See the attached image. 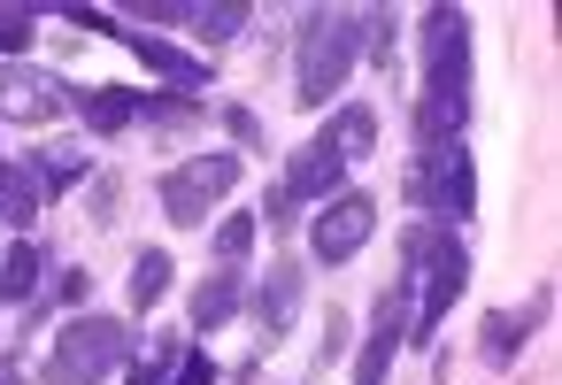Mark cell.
<instances>
[{"label":"cell","instance_id":"484cf974","mask_svg":"<svg viewBox=\"0 0 562 385\" xmlns=\"http://www.w3.org/2000/svg\"><path fill=\"white\" fill-rule=\"evenodd\" d=\"M170 385H216V362H209V354H186V362H178V377H170Z\"/></svg>","mask_w":562,"mask_h":385},{"label":"cell","instance_id":"52a82bcc","mask_svg":"<svg viewBox=\"0 0 562 385\" xmlns=\"http://www.w3.org/2000/svg\"><path fill=\"white\" fill-rule=\"evenodd\" d=\"M232 185H239V155H193V162L162 170V216H170L178 231H193V224H209V208H216Z\"/></svg>","mask_w":562,"mask_h":385},{"label":"cell","instance_id":"ba28073f","mask_svg":"<svg viewBox=\"0 0 562 385\" xmlns=\"http://www.w3.org/2000/svg\"><path fill=\"white\" fill-rule=\"evenodd\" d=\"M370 231H378V201L370 193H331L324 216L308 224V254L316 262H347V254L370 247Z\"/></svg>","mask_w":562,"mask_h":385},{"label":"cell","instance_id":"cb8c5ba5","mask_svg":"<svg viewBox=\"0 0 562 385\" xmlns=\"http://www.w3.org/2000/svg\"><path fill=\"white\" fill-rule=\"evenodd\" d=\"M32 24H40V9H0V55H16L32 39Z\"/></svg>","mask_w":562,"mask_h":385},{"label":"cell","instance_id":"4316f807","mask_svg":"<svg viewBox=\"0 0 562 385\" xmlns=\"http://www.w3.org/2000/svg\"><path fill=\"white\" fill-rule=\"evenodd\" d=\"M0 385H16V362H0Z\"/></svg>","mask_w":562,"mask_h":385},{"label":"cell","instance_id":"44dd1931","mask_svg":"<svg viewBox=\"0 0 562 385\" xmlns=\"http://www.w3.org/2000/svg\"><path fill=\"white\" fill-rule=\"evenodd\" d=\"M139 124L186 132V124H201V101H186V93H162V101H147V93H139Z\"/></svg>","mask_w":562,"mask_h":385},{"label":"cell","instance_id":"ac0fdd59","mask_svg":"<svg viewBox=\"0 0 562 385\" xmlns=\"http://www.w3.org/2000/svg\"><path fill=\"white\" fill-rule=\"evenodd\" d=\"M170 285H178V262H170L162 247H147V254L132 262V316H147V308H155Z\"/></svg>","mask_w":562,"mask_h":385},{"label":"cell","instance_id":"5bb4252c","mask_svg":"<svg viewBox=\"0 0 562 385\" xmlns=\"http://www.w3.org/2000/svg\"><path fill=\"white\" fill-rule=\"evenodd\" d=\"M70 109H78L101 139H116V132L139 124V93H124V86H86V93H70Z\"/></svg>","mask_w":562,"mask_h":385},{"label":"cell","instance_id":"8fae6325","mask_svg":"<svg viewBox=\"0 0 562 385\" xmlns=\"http://www.w3.org/2000/svg\"><path fill=\"white\" fill-rule=\"evenodd\" d=\"M401 339H408V301H401V285L378 301V316H370V339H362V362H355V385H385V370H393V354H401Z\"/></svg>","mask_w":562,"mask_h":385},{"label":"cell","instance_id":"d4e9b609","mask_svg":"<svg viewBox=\"0 0 562 385\" xmlns=\"http://www.w3.org/2000/svg\"><path fill=\"white\" fill-rule=\"evenodd\" d=\"M216 116H224V132H232L239 147H262V124H255V109H239V101H224Z\"/></svg>","mask_w":562,"mask_h":385},{"label":"cell","instance_id":"9c48e42d","mask_svg":"<svg viewBox=\"0 0 562 385\" xmlns=\"http://www.w3.org/2000/svg\"><path fill=\"white\" fill-rule=\"evenodd\" d=\"M109 39H124V47H132V55H139V63H147V70H155V78H162L170 93H186V101H201V86H216V70H209L201 55L170 47L162 32H132V24H116Z\"/></svg>","mask_w":562,"mask_h":385},{"label":"cell","instance_id":"30bf717a","mask_svg":"<svg viewBox=\"0 0 562 385\" xmlns=\"http://www.w3.org/2000/svg\"><path fill=\"white\" fill-rule=\"evenodd\" d=\"M70 109V86L63 78H47V70H0V116L9 124H55Z\"/></svg>","mask_w":562,"mask_h":385},{"label":"cell","instance_id":"e0dca14e","mask_svg":"<svg viewBox=\"0 0 562 385\" xmlns=\"http://www.w3.org/2000/svg\"><path fill=\"white\" fill-rule=\"evenodd\" d=\"M239 316V270H209L201 293H193V331H216Z\"/></svg>","mask_w":562,"mask_h":385},{"label":"cell","instance_id":"8992f818","mask_svg":"<svg viewBox=\"0 0 562 385\" xmlns=\"http://www.w3.org/2000/svg\"><path fill=\"white\" fill-rule=\"evenodd\" d=\"M408 201L431 208V224H470V201H477V178H470V155L462 139L454 147H416V170H408Z\"/></svg>","mask_w":562,"mask_h":385},{"label":"cell","instance_id":"5b68a950","mask_svg":"<svg viewBox=\"0 0 562 385\" xmlns=\"http://www.w3.org/2000/svg\"><path fill=\"white\" fill-rule=\"evenodd\" d=\"M132 316H70L63 331H55V354H47V385H101V377H116L124 362H132Z\"/></svg>","mask_w":562,"mask_h":385},{"label":"cell","instance_id":"3957f363","mask_svg":"<svg viewBox=\"0 0 562 385\" xmlns=\"http://www.w3.org/2000/svg\"><path fill=\"white\" fill-rule=\"evenodd\" d=\"M401 301H408V339L424 347L439 324H447V308L462 301V278H470V254H462V239L454 231H439V224H416L408 239H401Z\"/></svg>","mask_w":562,"mask_h":385},{"label":"cell","instance_id":"603a6c76","mask_svg":"<svg viewBox=\"0 0 562 385\" xmlns=\"http://www.w3.org/2000/svg\"><path fill=\"white\" fill-rule=\"evenodd\" d=\"M78 178H86V155H78V147H63V155L40 162V193H63V185H78Z\"/></svg>","mask_w":562,"mask_h":385},{"label":"cell","instance_id":"4fadbf2b","mask_svg":"<svg viewBox=\"0 0 562 385\" xmlns=\"http://www.w3.org/2000/svg\"><path fill=\"white\" fill-rule=\"evenodd\" d=\"M539 316H547V293H539L531 308H493V316L477 324V354H485V362H516V347L531 339Z\"/></svg>","mask_w":562,"mask_h":385},{"label":"cell","instance_id":"2e32d148","mask_svg":"<svg viewBox=\"0 0 562 385\" xmlns=\"http://www.w3.org/2000/svg\"><path fill=\"white\" fill-rule=\"evenodd\" d=\"M40 278H47V247L40 239H16L0 254V301H40Z\"/></svg>","mask_w":562,"mask_h":385},{"label":"cell","instance_id":"7402d4cb","mask_svg":"<svg viewBox=\"0 0 562 385\" xmlns=\"http://www.w3.org/2000/svg\"><path fill=\"white\" fill-rule=\"evenodd\" d=\"M255 254V216H224V231H216V270H239Z\"/></svg>","mask_w":562,"mask_h":385},{"label":"cell","instance_id":"7c38bea8","mask_svg":"<svg viewBox=\"0 0 562 385\" xmlns=\"http://www.w3.org/2000/svg\"><path fill=\"white\" fill-rule=\"evenodd\" d=\"M132 16L186 24V32H193V39H209V47H224V39H239V32H247V9H239V0H216V9H132Z\"/></svg>","mask_w":562,"mask_h":385},{"label":"cell","instance_id":"7a4b0ae2","mask_svg":"<svg viewBox=\"0 0 562 385\" xmlns=\"http://www.w3.org/2000/svg\"><path fill=\"white\" fill-rule=\"evenodd\" d=\"M424 101H416V139L454 147L470 124V16L462 9H424Z\"/></svg>","mask_w":562,"mask_h":385},{"label":"cell","instance_id":"ffe728a7","mask_svg":"<svg viewBox=\"0 0 562 385\" xmlns=\"http://www.w3.org/2000/svg\"><path fill=\"white\" fill-rule=\"evenodd\" d=\"M178 362H186V339H178V331H162V339H155V354H147V362H124V370H132V385H170V377H178Z\"/></svg>","mask_w":562,"mask_h":385},{"label":"cell","instance_id":"d6986e66","mask_svg":"<svg viewBox=\"0 0 562 385\" xmlns=\"http://www.w3.org/2000/svg\"><path fill=\"white\" fill-rule=\"evenodd\" d=\"M40 178L32 170H16V162H0V224H32L40 216Z\"/></svg>","mask_w":562,"mask_h":385},{"label":"cell","instance_id":"9a60e30c","mask_svg":"<svg viewBox=\"0 0 562 385\" xmlns=\"http://www.w3.org/2000/svg\"><path fill=\"white\" fill-rule=\"evenodd\" d=\"M301 262H278L270 278H262V293H255V316H262V331H293V316H301Z\"/></svg>","mask_w":562,"mask_h":385},{"label":"cell","instance_id":"6da1fadb","mask_svg":"<svg viewBox=\"0 0 562 385\" xmlns=\"http://www.w3.org/2000/svg\"><path fill=\"white\" fill-rule=\"evenodd\" d=\"M362 155H378V109H370V101H347V109L285 162V178H278L270 201H262V216H270L278 231H293V216L316 208V201H331V193H339V170L362 162Z\"/></svg>","mask_w":562,"mask_h":385},{"label":"cell","instance_id":"277c9868","mask_svg":"<svg viewBox=\"0 0 562 385\" xmlns=\"http://www.w3.org/2000/svg\"><path fill=\"white\" fill-rule=\"evenodd\" d=\"M355 55H362V16L355 9H308L301 32H293V101L324 109L347 86Z\"/></svg>","mask_w":562,"mask_h":385}]
</instances>
